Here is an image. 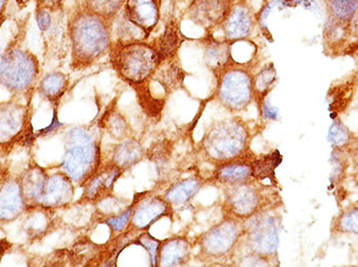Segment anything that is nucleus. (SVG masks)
<instances>
[{"instance_id": "obj_4", "label": "nucleus", "mask_w": 358, "mask_h": 267, "mask_svg": "<svg viewBox=\"0 0 358 267\" xmlns=\"http://www.w3.org/2000/svg\"><path fill=\"white\" fill-rule=\"evenodd\" d=\"M40 73V64L34 54L12 44L0 59V84L12 92L29 89Z\"/></svg>"}, {"instance_id": "obj_31", "label": "nucleus", "mask_w": 358, "mask_h": 267, "mask_svg": "<svg viewBox=\"0 0 358 267\" xmlns=\"http://www.w3.org/2000/svg\"><path fill=\"white\" fill-rule=\"evenodd\" d=\"M281 162V155L279 152L268 154L263 158H255L251 162L252 166V176L255 180H266L271 178L275 174V169Z\"/></svg>"}, {"instance_id": "obj_32", "label": "nucleus", "mask_w": 358, "mask_h": 267, "mask_svg": "<svg viewBox=\"0 0 358 267\" xmlns=\"http://www.w3.org/2000/svg\"><path fill=\"white\" fill-rule=\"evenodd\" d=\"M353 137L351 130L341 120H334L329 132V142H331L333 148L345 150L351 144Z\"/></svg>"}, {"instance_id": "obj_27", "label": "nucleus", "mask_w": 358, "mask_h": 267, "mask_svg": "<svg viewBox=\"0 0 358 267\" xmlns=\"http://www.w3.org/2000/svg\"><path fill=\"white\" fill-rule=\"evenodd\" d=\"M277 79V71L275 64L269 62L263 66L255 76H253V94L255 100L259 102V107L264 104V98L273 89V84Z\"/></svg>"}, {"instance_id": "obj_8", "label": "nucleus", "mask_w": 358, "mask_h": 267, "mask_svg": "<svg viewBox=\"0 0 358 267\" xmlns=\"http://www.w3.org/2000/svg\"><path fill=\"white\" fill-rule=\"evenodd\" d=\"M243 233V224L241 220L225 217L220 224L209 229L199 238L201 256L206 259H222L229 256Z\"/></svg>"}, {"instance_id": "obj_5", "label": "nucleus", "mask_w": 358, "mask_h": 267, "mask_svg": "<svg viewBox=\"0 0 358 267\" xmlns=\"http://www.w3.org/2000/svg\"><path fill=\"white\" fill-rule=\"evenodd\" d=\"M68 144L62 162L64 172L74 182L87 181L99 168V148L82 128H72L68 132Z\"/></svg>"}, {"instance_id": "obj_7", "label": "nucleus", "mask_w": 358, "mask_h": 267, "mask_svg": "<svg viewBox=\"0 0 358 267\" xmlns=\"http://www.w3.org/2000/svg\"><path fill=\"white\" fill-rule=\"evenodd\" d=\"M249 252L266 261L277 260L279 232L275 218L266 212L257 213L243 226Z\"/></svg>"}, {"instance_id": "obj_21", "label": "nucleus", "mask_w": 358, "mask_h": 267, "mask_svg": "<svg viewBox=\"0 0 358 267\" xmlns=\"http://www.w3.org/2000/svg\"><path fill=\"white\" fill-rule=\"evenodd\" d=\"M232 42L215 39L209 36L204 49V60L208 69L215 75L220 74L231 62L234 61L232 56Z\"/></svg>"}, {"instance_id": "obj_36", "label": "nucleus", "mask_w": 358, "mask_h": 267, "mask_svg": "<svg viewBox=\"0 0 358 267\" xmlns=\"http://www.w3.org/2000/svg\"><path fill=\"white\" fill-rule=\"evenodd\" d=\"M52 13L53 12L50 10L36 7V20H37L38 27L42 32L51 29L52 24H53Z\"/></svg>"}, {"instance_id": "obj_10", "label": "nucleus", "mask_w": 358, "mask_h": 267, "mask_svg": "<svg viewBox=\"0 0 358 267\" xmlns=\"http://www.w3.org/2000/svg\"><path fill=\"white\" fill-rule=\"evenodd\" d=\"M257 24V14L253 11L249 0H233L230 12L221 24L219 30L222 40L237 43L248 39L252 35Z\"/></svg>"}, {"instance_id": "obj_20", "label": "nucleus", "mask_w": 358, "mask_h": 267, "mask_svg": "<svg viewBox=\"0 0 358 267\" xmlns=\"http://www.w3.org/2000/svg\"><path fill=\"white\" fill-rule=\"evenodd\" d=\"M191 245L185 238H173L161 242L158 250V266H182L190 259Z\"/></svg>"}, {"instance_id": "obj_1", "label": "nucleus", "mask_w": 358, "mask_h": 267, "mask_svg": "<svg viewBox=\"0 0 358 267\" xmlns=\"http://www.w3.org/2000/svg\"><path fill=\"white\" fill-rule=\"evenodd\" d=\"M68 38L74 70L87 69L110 54L113 45V21L78 3L68 17Z\"/></svg>"}, {"instance_id": "obj_35", "label": "nucleus", "mask_w": 358, "mask_h": 267, "mask_svg": "<svg viewBox=\"0 0 358 267\" xmlns=\"http://www.w3.org/2000/svg\"><path fill=\"white\" fill-rule=\"evenodd\" d=\"M132 211L134 208H130L116 216L108 217V220H106V224L110 227L113 232H122L131 220Z\"/></svg>"}, {"instance_id": "obj_30", "label": "nucleus", "mask_w": 358, "mask_h": 267, "mask_svg": "<svg viewBox=\"0 0 358 267\" xmlns=\"http://www.w3.org/2000/svg\"><path fill=\"white\" fill-rule=\"evenodd\" d=\"M126 0H83L82 5L90 11L103 16L104 19L114 22L122 11Z\"/></svg>"}, {"instance_id": "obj_6", "label": "nucleus", "mask_w": 358, "mask_h": 267, "mask_svg": "<svg viewBox=\"0 0 358 267\" xmlns=\"http://www.w3.org/2000/svg\"><path fill=\"white\" fill-rule=\"evenodd\" d=\"M217 98L230 112H241L255 98L253 75L248 68L232 61L216 76Z\"/></svg>"}, {"instance_id": "obj_24", "label": "nucleus", "mask_w": 358, "mask_h": 267, "mask_svg": "<svg viewBox=\"0 0 358 267\" xmlns=\"http://www.w3.org/2000/svg\"><path fill=\"white\" fill-rule=\"evenodd\" d=\"M331 236H358V204H351L340 211L331 222Z\"/></svg>"}, {"instance_id": "obj_37", "label": "nucleus", "mask_w": 358, "mask_h": 267, "mask_svg": "<svg viewBox=\"0 0 358 267\" xmlns=\"http://www.w3.org/2000/svg\"><path fill=\"white\" fill-rule=\"evenodd\" d=\"M126 128V121H124V118H122L120 114H116L115 116H113L112 118H110V132L112 134L113 137H124V136L126 135V132H124Z\"/></svg>"}, {"instance_id": "obj_43", "label": "nucleus", "mask_w": 358, "mask_h": 267, "mask_svg": "<svg viewBox=\"0 0 358 267\" xmlns=\"http://www.w3.org/2000/svg\"><path fill=\"white\" fill-rule=\"evenodd\" d=\"M58 123H59V122H58L57 116H56V112H55V116H54L53 123H52V125L48 126V128H46V130H44L43 132H51V130H53L54 128H55L56 126L58 125Z\"/></svg>"}, {"instance_id": "obj_26", "label": "nucleus", "mask_w": 358, "mask_h": 267, "mask_svg": "<svg viewBox=\"0 0 358 267\" xmlns=\"http://www.w3.org/2000/svg\"><path fill=\"white\" fill-rule=\"evenodd\" d=\"M143 156H144V150L138 140H124L114 150L112 162L124 171L138 164Z\"/></svg>"}, {"instance_id": "obj_18", "label": "nucleus", "mask_w": 358, "mask_h": 267, "mask_svg": "<svg viewBox=\"0 0 358 267\" xmlns=\"http://www.w3.org/2000/svg\"><path fill=\"white\" fill-rule=\"evenodd\" d=\"M25 208V199L22 192L21 183L8 181L0 188V220L12 222Z\"/></svg>"}, {"instance_id": "obj_28", "label": "nucleus", "mask_w": 358, "mask_h": 267, "mask_svg": "<svg viewBox=\"0 0 358 267\" xmlns=\"http://www.w3.org/2000/svg\"><path fill=\"white\" fill-rule=\"evenodd\" d=\"M69 86V79L67 75L62 72H53L44 76L40 82V92L44 98L50 101H57L58 98L64 96Z\"/></svg>"}, {"instance_id": "obj_39", "label": "nucleus", "mask_w": 358, "mask_h": 267, "mask_svg": "<svg viewBox=\"0 0 358 267\" xmlns=\"http://www.w3.org/2000/svg\"><path fill=\"white\" fill-rule=\"evenodd\" d=\"M285 7L296 8L303 7L306 9L313 10L317 7V0H282Z\"/></svg>"}, {"instance_id": "obj_34", "label": "nucleus", "mask_w": 358, "mask_h": 267, "mask_svg": "<svg viewBox=\"0 0 358 267\" xmlns=\"http://www.w3.org/2000/svg\"><path fill=\"white\" fill-rule=\"evenodd\" d=\"M136 243L148 250L152 266H158V250L161 244L160 241L152 238L150 233L145 232L138 236Z\"/></svg>"}, {"instance_id": "obj_12", "label": "nucleus", "mask_w": 358, "mask_h": 267, "mask_svg": "<svg viewBox=\"0 0 358 267\" xmlns=\"http://www.w3.org/2000/svg\"><path fill=\"white\" fill-rule=\"evenodd\" d=\"M162 0H126L122 13L148 38L161 20Z\"/></svg>"}, {"instance_id": "obj_29", "label": "nucleus", "mask_w": 358, "mask_h": 267, "mask_svg": "<svg viewBox=\"0 0 358 267\" xmlns=\"http://www.w3.org/2000/svg\"><path fill=\"white\" fill-rule=\"evenodd\" d=\"M327 17L351 23L358 12V0H321Z\"/></svg>"}, {"instance_id": "obj_44", "label": "nucleus", "mask_w": 358, "mask_h": 267, "mask_svg": "<svg viewBox=\"0 0 358 267\" xmlns=\"http://www.w3.org/2000/svg\"><path fill=\"white\" fill-rule=\"evenodd\" d=\"M3 252H5V247H3V242H0V257L3 256Z\"/></svg>"}, {"instance_id": "obj_11", "label": "nucleus", "mask_w": 358, "mask_h": 267, "mask_svg": "<svg viewBox=\"0 0 358 267\" xmlns=\"http://www.w3.org/2000/svg\"><path fill=\"white\" fill-rule=\"evenodd\" d=\"M232 3L233 0H190L186 13L193 24L211 36L224 22Z\"/></svg>"}, {"instance_id": "obj_17", "label": "nucleus", "mask_w": 358, "mask_h": 267, "mask_svg": "<svg viewBox=\"0 0 358 267\" xmlns=\"http://www.w3.org/2000/svg\"><path fill=\"white\" fill-rule=\"evenodd\" d=\"M252 160L238 158L230 162H222L215 172V180L227 188L241 185L255 180L252 176Z\"/></svg>"}, {"instance_id": "obj_38", "label": "nucleus", "mask_w": 358, "mask_h": 267, "mask_svg": "<svg viewBox=\"0 0 358 267\" xmlns=\"http://www.w3.org/2000/svg\"><path fill=\"white\" fill-rule=\"evenodd\" d=\"M35 3L37 8H44V9L55 12L62 9L66 0H35Z\"/></svg>"}, {"instance_id": "obj_40", "label": "nucleus", "mask_w": 358, "mask_h": 267, "mask_svg": "<svg viewBox=\"0 0 358 267\" xmlns=\"http://www.w3.org/2000/svg\"><path fill=\"white\" fill-rule=\"evenodd\" d=\"M352 32H353V37L355 40L358 39V12L354 16L353 20L351 21Z\"/></svg>"}, {"instance_id": "obj_41", "label": "nucleus", "mask_w": 358, "mask_h": 267, "mask_svg": "<svg viewBox=\"0 0 358 267\" xmlns=\"http://www.w3.org/2000/svg\"><path fill=\"white\" fill-rule=\"evenodd\" d=\"M10 0H0V19H1V17L5 15Z\"/></svg>"}, {"instance_id": "obj_42", "label": "nucleus", "mask_w": 358, "mask_h": 267, "mask_svg": "<svg viewBox=\"0 0 358 267\" xmlns=\"http://www.w3.org/2000/svg\"><path fill=\"white\" fill-rule=\"evenodd\" d=\"M14 1H15L16 6L20 10L25 9L31 3V0H14Z\"/></svg>"}, {"instance_id": "obj_22", "label": "nucleus", "mask_w": 358, "mask_h": 267, "mask_svg": "<svg viewBox=\"0 0 358 267\" xmlns=\"http://www.w3.org/2000/svg\"><path fill=\"white\" fill-rule=\"evenodd\" d=\"M48 176L38 166L30 167L22 178L21 188L25 202L39 204Z\"/></svg>"}, {"instance_id": "obj_23", "label": "nucleus", "mask_w": 358, "mask_h": 267, "mask_svg": "<svg viewBox=\"0 0 358 267\" xmlns=\"http://www.w3.org/2000/svg\"><path fill=\"white\" fill-rule=\"evenodd\" d=\"M182 42V36L178 22L172 19L166 24L164 33L156 40V43L152 44L160 54L161 59L166 60L176 57L177 51L180 47Z\"/></svg>"}, {"instance_id": "obj_19", "label": "nucleus", "mask_w": 358, "mask_h": 267, "mask_svg": "<svg viewBox=\"0 0 358 267\" xmlns=\"http://www.w3.org/2000/svg\"><path fill=\"white\" fill-rule=\"evenodd\" d=\"M25 108L16 103L0 105V144L11 142L19 135L26 121Z\"/></svg>"}, {"instance_id": "obj_45", "label": "nucleus", "mask_w": 358, "mask_h": 267, "mask_svg": "<svg viewBox=\"0 0 358 267\" xmlns=\"http://www.w3.org/2000/svg\"><path fill=\"white\" fill-rule=\"evenodd\" d=\"M175 1H184V0H175ZM188 3H190V0H188Z\"/></svg>"}, {"instance_id": "obj_9", "label": "nucleus", "mask_w": 358, "mask_h": 267, "mask_svg": "<svg viewBox=\"0 0 358 267\" xmlns=\"http://www.w3.org/2000/svg\"><path fill=\"white\" fill-rule=\"evenodd\" d=\"M223 211L227 217L237 220H249L257 213L265 212V204H269L265 188L257 185L252 181L241 185L229 188Z\"/></svg>"}, {"instance_id": "obj_16", "label": "nucleus", "mask_w": 358, "mask_h": 267, "mask_svg": "<svg viewBox=\"0 0 358 267\" xmlns=\"http://www.w3.org/2000/svg\"><path fill=\"white\" fill-rule=\"evenodd\" d=\"M351 39L355 40L352 32L351 23L327 17L323 30L324 47L327 53L333 55L337 53L345 54L352 44Z\"/></svg>"}, {"instance_id": "obj_33", "label": "nucleus", "mask_w": 358, "mask_h": 267, "mask_svg": "<svg viewBox=\"0 0 358 267\" xmlns=\"http://www.w3.org/2000/svg\"><path fill=\"white\" fill-rule=\"evenodd\" d=\"M44 210H45V208H43V210L36 211V212L32 213L31 215L27 217L26 222H24L26 231L30 236H41V234L45 233V231L50 227L51 220H50V216L46 214Z\"/></svg>"}, {"instance_id": "obj_25", "label": "nucleus", "mask_w": 358, "mask_h": 267, "mask_svg": "<svg viewBox=\"0 0 358 267\" xmlns=\"http://www.w3.org/2000/svg\"><path fill=\"white\" fill-rule=\"evenodd\" d=\"M203 185V181L199 178H186L182 182L176 183L166 190L164 199L172 206H182L190 201L198 194Z\"/></svg>"}, {"instance_id": "obj_3", "label": "nucleus", "mask_w": 358, "mask_h": 267, "mask_svg": "<svg viewBox=\"0 0 358 267\" xmlns=\"http://www.w3.org/2000/svg\"><path fill=\"white\" fill-rule=\"evenodd\" d=\"M249 132L238 120L219 122L207 132L202 142L203 148L210 160L227 162L246 153Z\"/></svg>"}, {"instance_id": "obj_14", "label": "nucleus", "mask_w": 358, "mask_h": 267, "mask_svg": "<svg viewBox=\"0 0 358 267\" xmlns=\"http://www.w3.org/2000/svg\"><path fill=\"white\" fill-rule=\"evenodd\" d=\"M71 178L64 174L48 176L42 194L40 206L46 208H60L66 206L73 198L74 188Z\"/></svg>"}, {"instance_id": "obj_15", "label": "nucleus", "mask_w": 358, "mask_h": 267, "mask_svg": "<svg viewBox=\"0 0 358 267\" xmlns=\"http://www.w3.org/2000/svg\"><path fill=\"white\" fill-rule=\"evenodd\" d=\"M122 170L110 162L100 171L96 170L84 186V197L88 200H103L110 196L116 181L122 176Z\"/></svg>"}, {"instance_id": "obj_2", "label": "nucleus", "mask_w": 358, "mask_h": 267, "mask_svg": "<svg viewBox=\"0 0 358 267\" xmlns=\"http://www.w3.org/2000/svg\"><path fill=\"white\" fill-rule=\"evenodd\" d=\"M110 63L122 79L130 85H141L152 79L160 66V54L148 42L115 43L110 52Z\"/></svg>"}, {"instance_id": "obj_13", "label": "nucleus", "mask_w": 358, "mask_h": 267, "mask_svg": "<svg viewBox=\"0 0 358 267\" xmlns=\"http://www.w3.org/2000/svg\"><path fill=\"white\" fill-rule=\"evenodd\" d=\"M172 206L162 197L155 196L144 199L132 211L130 224L134 230H148L161 217L171 215Z\"/></svg>"}]
</instances>
